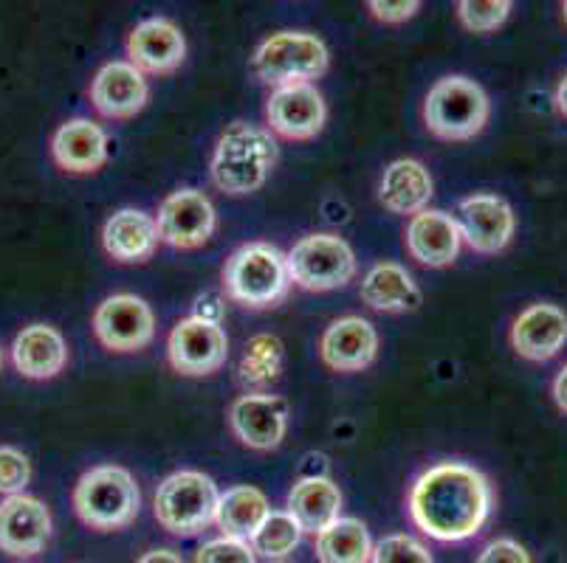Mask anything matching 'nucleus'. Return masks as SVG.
<instances>
[{"label": "nucleus", "mask_w": 567, "mask_h": 563, "mask_svg": "<svg viewBox=\"0 0 567 563\" xmlns=\"http://www.w3.org/2000/svg\"><path fill=\"white\" fill-rule=\"evenodd\" d=\"M492 508L494 490L486 473L457 459L432 465L410 490V515L417 530L446 544L474 539Z\"/></svg>", "instance_id": "f257e3e1"}, {"label": "nucleus", "mask_w": 567, "mask_h": 563, "mask_svg": "<svg viewBox=\"0 0 567 563\" xmlns=\"http://www.w3.org/2000/svg\"><path fill=\"white\" fill-rule=\"evenodd\" d=\"M277 164L275 136L257 124L235 122L218 138L213 155V180L224 195L244 198L257 192Z\"/></svg>", "instance_id": "f03ea898"}, {"label": "nucleus", "mask_w": 567, "mask_h": 563, "mask_svg": "<svg viewBox=\"0 0 567 563\" xmlns=\"http://www.w3.org/2000/svg\"><path fill=\"white\" fill-rule=\"evenodd\" d=\"M74 510L82 524L100 533L125 530L142 510V490L122 465H96L74 488Z\"/></svg>", "instance_id": "7ed1b4c3"}, {"label": "nucleus", "mask_w": 567, "mask_h": 563, "mask_svg": "<svg viewBox=\"0 0 567 563\" xmlns=\"http://www.w3.org/2000/svg\"><path fill=\"white\" fill-rule=\"evenodd\" d=\"M224 291L249 310L277 307L291 291L286 254L271 242L240 246L224 265Z\"/></svg>", "instance_id": "20e7f679"}, {"label": "nucleus", "mask_w": 567, "mask_h": 563, "mask_svg": "<svg viewBox=\"0 0 567 563\" xmlns=\"http://www.w3.org/2000/svg\"><path fill=\"white\" fill-rule=\"evenodd\" d=\"M492 116V105L481 85L452 74L437 80L424 100V124L441 142H472Z\"/></svg>", "instance_id": "39448f33"}, {"label": "nucleus", "mask_w": 567, "mask_h": 563, "mask_svg": "<svg viewBox=\"0 0 567 563\" xmlns=\"http://www.w3.org/2000/svg\"><path fill=\"white\" fill-rule=\"evenodd\" d=\"M328 45L311 31H277L257 45L251 69L257 80L275 87L313 82L328 71Z\"/></svg>", "instance_id": "423d86ee"}, {"label": "nucleus", "mask_w": 567, "mask_h": 563, "mask_svg": "<svg viewBox=\"0 0 567 563\" xmlns=\"http://www.w3.org/2000/svg\"><path fill=\"white\" fill-rule=\"evenodd\" d=\"M220 493L213 477L200 471L169 473L156 490V519L173 535L193 539L218 519Z\"/></svg>", "instance_id": "0eeeda50"}, {"label": "nucleus", "mask_w": 567, "mask_h": 563, "mask_svg": "<svg viewBox=\"0 0 567 563\" xmlns=\"http://www.w3.org/2000/svg\"><path fill=\"white\" fill-rule=\"evenodd\" d=\"M291 285L311 293L339 291L355 277V254L348 240L328 231L302 237L286 254Z\"/></svg>", "instance_id": "6e6552de"}, {"label": "nucleus", "mask_w": 567, "mask_h": 563, "mask_svg": "<svg viewBox=\"0 0 567 563\" xmlns=\"http://www.w3.org/2000/svg\"><path fill=\"white\" fill-rule=\"evenodd\" d=\"M167 358L184 378H206L229 358V335L218 322L198 316L182 319L167 338Z\"/></svg>", "instance_id": "1a4fd4ad"}, {"label": "nucleus", "mask_w": 567, "mask_h": 563, "mask_svg": "<svg viewBox=\"0 0 567 563\" xmlns=\"http://www.w3.org/2000/svg\"><path fill=\"white\" fill-rule=\"evenodd\" d=\"M94 333L111 353H138L156 338V313L144 299L116 293L96 307Z\"/></svg>", "instance_id": "9d476101"}, {"label": "nucleus", "mask_w": 567, "mask_h": 563, "mask_svg": "<svg viewBox=\"0 0 567 563\" xmlns=\"http://www.w3.org/2000/svg\"><path fill=\"white\" fill-rule=\"evenodd\" d=\"M328 122V105L313 82L282 85L271 91L266 102L268 133H277L286 142H311Z\"/></svg>", "instance_id": "9b49d317"}, {"label": "nucleus", "mask_w": 567, "mask_h": 563, "mask_svg": "<svg viewBox=\"0 0 567 563\" xmlns=\"http://www.w3.org/2000/svg\"><path fill=\"white\" fill-rule=\"evenodd\" d=\"M461 240L477 254H499L508 248L517 231V217L508 200L499 195L477 192L457 204Z\"/></svg>", "instance_id": "f8f14e48"}, {"label": "nucleus", "mask_w": 567, "mask_h": 563, "mask_svg": "<svg viewBox=\"0 0 567 563\" xmlns=\"http://www.w3.org/2000/svg\"><path fill=\"white\" fill-rule=\"evenodd\" d=\"M215 223L218 215L213 200L198 189H178L158 209V240L182 251H193L213 240Z\"/></svg>", "instance_id": "ddd939ff"}, {"label": "nucleus", "mask_w": 567, "mask_h": 563, "mask_svg": "<svg viewBox=\"0 0 567 563\" xmlns=\"http://www.w3.org/2000/svg\"><path fill=\"white\" fill-rule=\"evenodd\" d=\"M229 426L237 440L251 451H275L286 440L288 403L268 392L240 395L231 403Z\"/></svg>", "instance_id": "4468645a"}, {"label": "nucleus", "mask_w": 567, "mask_h": 563, "mask_svg": "<svg viewBox=\"0 0 567 563\" xmlns=\"http://www.w3.org/2000/svg\"><path fill=\"white\" fill-rule=\"evenodd\" d=\"M127 56L142 74L167 76L187 60V40L173 20L147 18L127 34Z\"/></svg>", "instance_id": "2eb2a0df"}, {"label": "nucleus", "mask_w": 567, "mask_h": 563, "mask_svg": "<svg viewBox=\"0 0 567 563\" xmlns=\"http://www.w3.org/2000/svg\"><path fill=\"white\" fill-rule=\"evenodd\" d=\"M51 539V513L29 493L7 496L0 502V552L12 557H32Z\"/></svg>", "instance_id": "dca6fc26"}, {"label": "nucleus", "mask_w": 567, "mask_h": 563, "mask_svg": "<svg viewBox=\"0 0 567 563\" xmlns=\"http://www.w3.org/2000/svg\"><path fill=\"white\" fill-rule=\"evenodd\" d=\"M147 100H151L147 80L125 60L105 62L91 82V105L105 118L125 122V118L138 116Z\"/></svg>", "instance_id": "f3484780"}, {"label": "nucleus", "mask_w": 567, "mask_h": 563, "mask_svg": "<svg viewBox=\"0 0 567 563\" xmlns=\"http://www.w3.org/2000/svg\"><path fill=\"white\" fill-rule=\"evenodd\" d=\"M508 338L519 358L534 364L556 358L567 344V313L550 302L530 304L514 319Z\"/></svg>", "instance_id": "a211bd4d"}, {"label": "nucleus", "mask_w": 567, "mask_h": 563, "mask_svg": "<svg viewBox=\"0 0 567 563\" xmlns=\"http://www.w3.org/2000/svg\"><path fill=\"white\" fill-rule=\"evenodd\" d=\"M111 142L94 118H71L60 124L51 138V155L56 167L69 175H94L107 164Z\"/></svg>", "instance_id": "6ab92c4d"}, {"label": "nucleus", "mask_w": 567, "mask_h": 563, "mask_svg": "<svg viewBox=\"0 0 567 563\" xmlns=\"http://www.w3.org/2000/svg\"><path fill=\"white\" fill-rule=\"evenodd\" d=\"M322 364L333 372H362L379 355V333L362 316H344L328 324L319 341Z\"/></svg>", "instance_id": "aec40b11"}, {"label": "nucleus", "mask_w": 567, "mask_h": 563, "mask_svg": "<svg viewBox=\"0 0 567 563\" xmlns=\"http://www.w3.org/2000/svg\"><path fill=\"white\" fill-rule=\"evenodd\" d=\"M404 242L412 260L426 268H450L463 246L457 220L441 209H424L412 217Z\"/></svg>", "instance_id": "412c9836"}, {"label": "nucleus", "mask_w": 567, "mask_h": 563, "mask_svg": "<svg viewBox=\"0 0 567 563\" xmlns=\"http://www.w3.org/2000/svg\"><path fill=\"white\" fill-rule=\"evenodd\" d=\"M14 369L29 380H51L69 364V344L51 324H29L14 335Z\"/></svg>", "instance_id": "4be33fe9"}, {"label": "nucleus", "mask_w": 567, "mask_h": 563, "mask_svg": "<svg viewBox=\"0 0 567 563\" xmlns=\"http://www.w3.org/2000/svg\"><path fill=\"white\" fill-rule=\"evenodd\" d=\"M158 226L147 211L122 209L107 217L102 229V246L107 257L122 265H142L151 260L158 248Z\"/></svg>", "instance_id": "5701e85b"}, {"label": "nucleus", "mask_w": 567, "mask_h": 563, "mask_svg": "<svg viewBox=\"0 0 567 563\" xmlns=\"http://www.w3.org/2000/svg\"><path fill=\"white\" fill-rule=\"evenodd\" d=\"M286 513L302 533L319 535L342 519V490L331 477H302L288 490Z\"/></svg>", "instance_id": "b1692460"}, {"label": "nucleus", "mask_w": 567, "mask_h": 563, "mask_svg": "<svg viewBox=\"0 0 567 563\" xmlns=\"http://www.w3.org/2000/svg\"><path fill=\"white\" fill-rule=\"evenodd\" d=\"M432 195H435L432 175L426 164H421L417 158H399L381 175L379 200L393 215H421L424 209H430Z\"/></svg>", "instance_id": "393cba45"}, {"label": "nucleus", "mask_w": 567, "mask_h": 563, "mask_svg": "<svg viewBox=\"0 0 567 563\" xmlns=\"http://www.w3.org/2000/svg\"><path fill=\"white\" fill-rule=\"evenodd\" d=\"M362 302L379 313H406L417 310L424 302V293L415 285V279L399 262H379L362 279Z\"/></svg>", "instance_id": "a878e982"}, {"label": "nucleus", "mask_w": 567, "mask_h": 563, "mask_svg": "<svg viewBox=\"0 0 567 563\" xmlns=\"http://www.w3.org/2000/svg\"><path fill=\"white\" fill-rule=\"evenodd\" d=\"M268 513H271V508H268V499L262 490L251 488V484H237V488L226 490L220 496L215 524L224 533V539L251 541V535L260 530Z\"/></svg>", "instance_id": "bb28decb"}, {"label": "nucleus", "mask_w": 567, "mask_h": 563, "mask_svg": "<svg viewBox=\"0 0 567 563\" xmlns=\"http://www.w3.org/2000/svg\"><path fill=\"white\" fill-rule=\"evenodd\" d=\"M373 539L364 521L339 519L317 535L319 563H370Z\"/></svg>", "instance_id": "cd10ccee"}, {"label": "nucleus", "mask_w": 567, "mask_h": 563, "mask_svg": "<svg viewBox=\"0 0 567 563\" xmlns=\"http://www.w3.org/2000/svg\"><path fill=\"white\" fill-rule=\"evenodd\" d=\"M282 358H286L282 355V341L277 335H255L246 344V353L240 358V366H237V378L249 389H266V386L280 378Z\"/></svg>", "instance_id": "c85d7f7f"}, {"label": "nucleus", "mask_w": 567, "mask_h": 563, "mask_svg": "<svg viewBox=\"0 0 567 563\" xmlns=\"http://www.w3.org/2000/svg\"><path fill=\"white\" fill-rule=\"evenodd\" d=\"M302 541L300 524L286 513V510H271L268 519L262 521L260 530L251 535V550L255 555L268 557V561H282V557L291 555Z\"/></svg>", "instance_id": "c756f323"}, {"label": "nucleus", "mask_w": 567, "mask_h": 563, "mask_svg": "<svg viewBox=\"0 0 567 563\" xmlns=\"http://www.w3.org/2000/svg\"><path fill=\"white\" fill-rule=\"evenodd\" d=\"M512 9V0H461L457 3V18L474 34H488V31H497L508 20Z\"/></svg>", "instance_id": "7c9ffc66"}, {"label": "nucleus", "mask_w": 567, "mask_h": 563, "mask_svg": "<svg viewBox=\"0 0 567 563\" xmlns=\"http://www.w3.org/2000/svg\"><path fill=\"white\" fill-rule=\"evenodd\" d=\"M370 563H435L432 552L412 535L395 533L384 535L379 544H373Z\"/></svg>", "instance_id": "2f4dec72"}, {"label": "nucleus", "mask_w": 567, "mask_h": 563, "mask_svg": "<svg viewBox=\"0 0 567 563\" xmlns=\"http://www.w3.org/2000/svg\"><path fill=\"white\" fill-rule=\"evenodd\" d=\"M29 482H32V462H29V457L14 446H0V493H25Z\"/></svg>", "instance_id": "473e14b6"}, {"label": "nucleus", "mask_w": 567, "mask_h": 563, "mask_svg": "<svg viewBox=\"0 0 567 563\" xmlns=\"http://www.w3.org/2000/svg\"><path fill=\"white\" fill-rule=\"evenodd\" d=\"M195 563H257L255 550L249 541L237 539H215L206 541L198 552H195Z\"/></svg>", "instance_id": "72a5a7b5"}, {"label": "nucleus", "mask_w": 567, "mask_h": 563, "mask_svg": "<svg viewBox=\"0 0 567 563\" xmlns=\"http://www.w3.org/2000/svg\"><path fill=\"white\" fill-rule=\"evenodd\" d=\"M477 563H534L528 550L514 539H494L483 546Z\"/></svg>", "instance_id": "f704fd0d"}, {"label": "nucleus", "mask_w": 567, "mask_h": 563, "mask_svg": "<svg viewBox=\"0 0 567 563\" xmlns=\"http://www.w3.org/2000/svg\"><path fill=\"white\" fill-rule=\"evenodd\" d=\"M370 14L381 23H404V20L415 18L421 12L417 0H399V3H386V0H370L368 3Z\"/></svg>", "instance_id": "c9c22d12"}, {"label": "nucleus", "mask_w": 567, "mask_h": 563, "mask_svg": "<svg viewBox=\"0 0 567 563\" xmlns=\"http://www.w3.org/2000/svg\"><path fill=\"white\" fill-rule=\"evenodd\" d=\"M550 392H554V403L559 406V411H565V415H567V364L561 366L559 375L554 378V386H550Z\"/></svg>", "instance_id": "e433bc0d"}, {"label": "nucleus", "mask_w": 567, "mask_h": 563, "mask_svg": "<svg viewBox=\"0 0 567 563\" xmlns=\"http://www.w3.org/2000/svg\"><path fill=\"white\" fill-rule=\"evenodd\" d=\"M136 563H184V557L173 550H151L144 552Z\"/></svg>", "instance_id": "4c0bfd02"}, {"label": "nucleus", "mask_w": 567, "mask_h": 563, "mask_svg": "<svg viewBox=\"0 0 567 563\" xmlns=\"http://www.w3.org/2000/svg\"><path fill=\"white\" fill-rule=\"evenodd\" d=\"M554 102H556V111H559L561 116L567 118V74L561 76V80H559V85H556Z\"/></svg>", "instance_id": "58836bf2"}, {"label": "nucleus", "mask_w": 567, "mask_h": 563, "mask_svg": "<svg viewBox=\"0 0 567 563\" xmlns=\"http://www.w3.org/2000/svg\"><path fill=\"white\" fill-rule=\"evenodd\" d=\"M561 18H565V25H567V0L561 3Z\"/></svg>", "instance_id": "ea45409f"}, {"label": "nucleus", "mask_w": 567, "mask_h": 563, "mask_svg": "<svg viewBox=\"0 0 567 563\" xmlns=\"http://www.w3.org/2000/svg\"><path fill=\"white\" fill-rule=\"evenodd\" d=\"M0 369H3V347H0Z\"/></svg>", "instance_id": "a19ab883"}, {"label": "nucleus", "mask_w": 567, "mask_h": 563, "mask_svg": "<svg viewBox=\"0 0 567 563\" xmlns=\"http://www.w3.org/2000/svg\"><path fill=\"white\" fill-rule=\"evenodd\" d=\"M268 563H291V561H288V557H282V561H268Z\"/></svg>", "instance_id": "79ce46f5"}]
</instances>
